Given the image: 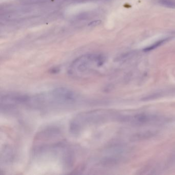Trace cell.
I'll list each match as a JSON object with an SVG mask.
<instances>
[{"instance_id": "1", "label": "cell", "mask_w": 175, "mask_h": 175, "mask_svg": "<svg viewBox=\"0 0 175 175\" xmlns=\"http://www.w3.org/2000/svg\"><path fill=\"white\" fill-rule=\"evenodd\" d=\"M79 97L75 92L66 88L60 87L29 95L26 106L38 109H62L75 105Z\"/></svg>"}, {"instance_id": "2", "label": "cell", "mask_w": 175, "mask_h": 175, "mask_svg": "<svg viewBox=\"0 0 175 175\" xmlns=\"http://www.w3.org/2000/svg\"><path fill=\"white\" fill-rule=\"evenodd\" d=\"M104 63V58L97 54H87L76 59L68 68V74L75 78H81L97 74Z\"/></svg>"}, {"instance_id": "3", "label": "cell", "mask_w": 175, "mask_h": 175, "mask_svg": "<svg viewBox=\"0 0 175 175\" xmlns=\"http://www.w3.org/2000/svg\"><path fill=\"white\" fill-rule=\"evenodd\" d=\"M110 112L101 109L84 111L75 116L69 125V130L73 134H78L90 126L106 121L110 117Z\"/></svg>"}, {"instance_id": "4", "label": "cell", "mask_w": 175, "mask_h": 175, "mask_svg": "<svg viewBox=\"0 0 175 175\" xmlns=\"http://www.w3.org/2000/svg\"><path fill=\"white\" fill-rule=\"evenodd\" d=\"M99 24V23L98 21H96L92 22L89 25H90V26H94V25H98Z\"/></svg>"}]
</instances>
